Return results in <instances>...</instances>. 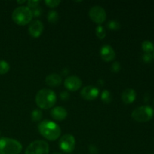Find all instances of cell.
I'll return each instance as SVG.
<instances>
[{
    "mask_svg": "<svg viewBox=\"0 0 154 154\" xmlns=\"http://www.w3.org/2000/svg\"><path fill=\"white\" fill-rule=\"evenodd\" d=\"M90 19L96 23L101 24L106 20V11L102 7L99 5L93 6L89 12Z\"/></svg>",
    "mask_w": 154,
    "mask_h": 154,
    "instance_id": "ba28073f",
    "label": "cell"
},
{
    "mask_svg": "<svg viewBox=\"0 0 154 154\" xmlns=\"http://www.w3.org/2000/svg\"><path fill=\"white\" fill-rule=\"evenodd\" d=\"M143 60H144L145 63H150L153 59V55L151 54H147V53H144V54L142 57Z\"/></svg>",
    "mask_w": 154,
    "mask_h": 154,
    "instance_id": "484cf974",
    "label": "cell"
},
{
    "mask_svg": "<svg viewBox=\"0 0 154 154\" xmlns=\"http://www.w3.org/2000/svg\"><path fill=\"white\" fill-rule=\"evenodd\" d=\"M29 32L32 38H38L42 34L44 30V26L40 20H34L29 26Z\"/></svg>",
    "mask_w": 154,
    "mask_h": 154,
    "instance_id": "8fae6325",
    "label": "cell"
},
{
    "mask_svg": "<svg viewBox=\"0 0 154 154\" xmlns=\"http://www.w3.org/2000/svg\"><path fill=\"white\" fill-rule=\"evenodd\" d=\"M136 99V93L133 89L128 88L122 93V100L125 104H132Z\"/></svg>",
    "mask_w": 154,
    "mask_h": 154,
    "instance_id": "5bb4252c",
    "label": "cell"
},
{
    "mask_svg": "<svg viewBox=\"0 0 154 154\" xmlns=\"http://www.w3.org/2000/svg\"><path fill=\"white\" fill-rule=\"evenodd\" d=\"M49 145L48 143L42 140H37L32 142L27 147L25 154H48Z\"/></svg>",
    "mask_w": 154,
    "mask_h": 154,
    "instance_id": "8992f818",
    "label": "cell"
},
{
    "mask_svg": "<svg viewBox=\"0 0 154 154\" xmlns=\"http://www.w3.org/2000/svg\"><path fill=\"white\" fill-rule=\"evenodd\" d=\"M53 154H63V153H54Z\"/></svg>",
    "mask_w": 154,
    "mask_h": 154,
    "instance_id": "f546056e",
    "label": "cell"
},
{
    "mask_svg": "<svg viewBox=\"0 0 154 154\" xmlns=\"http://www.w3.org/2000/svg\"><path fill=\"white\" fill-rule=\"evenodd\" d=\"M154 111L149 105H143L137 108L132 113V117L135 121L144 123L147 122L153 117Z\"/></svg>",
    "mask_w": 154,
    "mask_h": 154,
    "instance_id": "5b68a950",
    "label": "cell"
},
{
    "mask_svg": "<svg viewBox=\"0 0 154 154\" xmlns=\"http://www.w3.org/2000/svg\"><path fill=\"white\" fill-rule=\"evenodd\" d=\"M121 69V66H120V64L118 63V62H115V63H113L112 66H111V71L115 73H117L119 72Z\"/></svg>",
    "mask_w": 154,
    "mask_h": 154,
    "instance_id": "d4e9b609",
    "label": "cell"
},
{
    "mask_svg": "<svg viewBox=\"0 0 154 154\" xmlns=\"http://www.w3.org/2000/svg\"><path fill=\"white\" fill-rule=\"evenodd\" d=\"M100 57L104 61L111 62L115 59L116 54L113 48L110 45H105L100 49Z\"/></svg>",
    "mask_w": 154,
    "mask_h": 154,
    "instance_id": "7c38bea8",
    "label": "cell"
},
{
    "mask_svg": "<svg viewBox=\"0 0 154 154\" xmlns=\"http://www.w3.org/2000/svg\"><path fill=\"white\" fill-rule=\"evenodd\" d=\"M51 117L54 119L55 120H58V121H62V120H65L67 117V111L63 107L59 106L56 107V108H53L51 110Z\"/></svg>",
    "mask_w": 154,
    "mask_h": 154,
    "instance_id": "4fadbf2b",
    "label": "cell"
},
{
    "mask_svg": "<svg viewBox=\"0 0 154 154\" xmlns=\"http://www.w3.org/2000/svg\"><path fill=\"white\" fill-rule=\"evenodd\" d=\"M89 150H90V152L92 154H97L98 153V149L96 146L90 145V147H89Z\"/></svg>",
    "mask_w": 154,
    "mask_h": 154,
    "instance_id": "4316f807",
    "label": "cell"
},
{
    "mask_svg": "<svg viewBox=\"0 0 154 154\" xmlns=\"http://www.w3.org/2000/svg\"><path fill=\"white\" fill-rule=\"evenodd\" d=\"M10 69V66L5 60H0V75H5L8 73Z\"/></svg>",
    "mask_w": 154,
    "mask_h": 154,
    "instance_id": "ac0fdd59",
    "label": "cell"
},
{
    "mask_svg": "<svg viewBox=\"0 0 154 154\" xmlns=\"http://www.w3.org/2000/svg\"><path fill=\"white\" fill-rule=\"evenodd\" d=\"M38 131L44 138L49 141H56L61 134L59 125L50 120H42L38 125Z\"/></svg>",
    "mask_w": 154,
    "mask_h": 154,
    "instance_id": "6da1fadb",
    "label": "cell"
},
{
    "mask_svg": "<svg viewBox=\"0 0 154 154\" xmlns=\"http://www.w3.org/2000/svg\"><path fill=\"white\" fill-rule=\"evenodd\" d=\"M59 147L60 150L66 153H70L75 148V138L70 134L64 135L59 141Z\"/></svg>",
    "mask_w": 154,
    "mask_h": 154,
    "instance_id": "52a82bcc",
    "label": "cell"
},
{
    "mask_svg": "<svg viewBox=\"0 0 154 154\" xmlns=\"http://www.w3.org/2000/svg\"><path fill=\"white\" fill-rule=\"evenodd\" d=\"M40 1H36V0H29L27 2V7L29 8H36L38 6Z\"/></svg>",
    "mask_w": 154,
    "mask_h": 154,
    "instance_id": "cb8c5ba5",
    "label": "cell"
},
{
    "mask_svg": "<svg viewBox=\"0 0 154 154\" xmlns=\"http://www.w3.org/2000/svg\"><path fill=\"white\" fill-rule=\"evenodd\" d=\"M64 86L67 90L75 92L81 88L82 86V81L77 76H69L65 80Z\"/></svg>",
    "mask_w": 154,
    "mask_h": 154,
    "instance_id": "30bf717a",
    "label": "cell"
},
{
    "mask_svg": "<svg viewBox=\"0 0 154 154\" xmlns=\"http://www.w3.org/2000/svg\"><path fill=\"white\" fill-rule=\"evenodd\" d=\"M17 2L18 3V4H23V3H24V2H26V1H18V2Z\"/></svg>",
    "mask_w": 154,
    "mask_h": 154,
    "instance_id": "f1b7e54d",
    "label": "cell"
},
{
    "mask_svg": "<svg viewBox=\"0 0 154 154\" xmlns=\"http://www.w3.org/2000/svg\"><path fill=\"white\" fill-rule=\"evenodd\" d=\"M141 48H142V50L144 51V53H147V54H151V52L154 51L153 44L149 40L144 41L141 44Z\"/></svg>",
    "mask_w": 154,
    "mask_h": 154,
    "instance_id": "2e32d148",
    "label": "cell"
},
{
    "mask_svg": "<svg viewBox=\"0 0 154 154\" xmlns=\"http://www.w3.org/2000/svg\"><path fill=\"white\" fill-rule=\"evenodd\" d=\"M33 17L32 11L26 6H20L15 8L12 13L14 22L20 26H25L31 22Z\"/></svg>",
    "mask_w": 154,
    "mask_h": 154,
    "instance_id": "3957f363",
    "label": "cell"
},
{
    "mask_svg": "<svg viewBox=\"0 0 154 154\" xmlns=\"http://www.w3.org/2000/svg\"><path fill=\"white\" fill-rule=\"evenodd\" d=\"M45 4L50 8H56L60 4L61 2L60 0H46L45 2Z\"/></svg>",
    "mask_w": 154,
    "mask_h": 154,
    "instance_id": "603a6c76",
    "label": "cell"
},
{
    "mask_svg": "<svg viewBox=\"0 0 154 154\" xmlns=\"http://www.w3.org/2000/svg\"><path fill=\"white\" fill-rule=\"evenodd\" d=\"M31 117L32 120L34 122L39 121V120H42V112L40 110H34V111L32 112Z\"/></svg>",
    "mask_w": 154,
    "mask_h": 154,
    "instance_id": "ffe728a7",
    "label": "cell"
},
{
    "mask_svg": "<svg viewBox=\"0 0 154 154\" xmlns=\"http://www.w3.org/2000/svg\"><path fill=\"white\" fill-rule=\"evenodd\" d=\"M22 145L17 140L10 138H0V154H20Z\"/></svg>",
    "mask_w": 154,
    "mask_h": 154,
    "instance_id": "277c9868",
    "label": "cell"
},
{
    "mask_svg": "<svg viewBox=\"0 0 154 154\" xmlns=\"http://www.w3.org/2000/svg\"><path fill=\"white\" fill-rule=\"evenodd\" d=\"M48 20L51 23H56L59 20V14L56 11H51L48 14Z\"/></svg>",
    "mask_w": 154,
    "mask_h": 154,
    "instance_id": "e0dca14e",
    "label": "cell"
},
{
    "mask_svg": "<svg viewBox=\"0 0 154 154\" xmlns=\"http://www.w3.org/2000/svg\"><path fill=\"white\" fill-rule=\"evenodd\" d=\"M96 35L99 39H104L106 36V31L102 26H98L96 29Z\"/></svg>",
    "mask_w": 154,
    "mask_h": 154,
    "instance_id": "d6986e66",
    "label": "cell"
},
{
    "mask_svg": "<svg viewBox=\"0 0 154 154\" xmlns=\"http://www.w3.org/2000/svg\"><path fill=\"white\" fill-rule=\"evenodd\" d=\"M45 82L50 87H58L62 83V78L57 74H51L46 77Z\"/></svg>",
    "mask_w": 154,
    "mask_h": 154,
    "instance_id": "9a60e30c",
    "label": "cell"
},
{
    "mask_svg": "<svg viewBox=\"0 0 154 154\" xmlns=\"http://www.w3.org/2000/svg\"><path fill=\"white\" fill-rule=\"evenodd\" d=\"M57 102V95L50 89H42L38 92L35 96V102L42 109L51 108Z\"/></svg>",
    "mask_w": 154,
    "mask_h": 154,
    "instance_id": "7a4b0ae2",
    "label": "cell"
},
{
    "mask_svg": "<svg viewBox=\"0 0 154 154\" xmlns=\"http://www.w3.org/2000/svg\"><path fill=\"white\" fill-rule=\"evenodd\" d=\"M32 11V14L35 15V16H39V15L42 14V12H40L41 11L39 9H35V8L34 11Z\"/></svg>",
    "mask_w": 154,
    "mask_h": 154,
    "instance_id": "83f0119b",
    "label": "cell"
},
{
    "mask_svg": "<svg viewBox=\"0 0 154 154\" xmlns=\"http://www.w3.org/2000/svg\"><path fill=\"white\" fill-rule=\"evenodd\" d=\"M108 26L111 30H118L120 28V23L116 20H111L108 22Z\"/></svg>",
    "mask_w": 154,
    "mask_h": 154,
    "instance_id": "7402d4cb",
    "label": "cell"
},
{
    "mask_svg": "<svg viewBox=\"0 0 154 154\" xmlns=\"http://www.w3.org/2000/svg\"><path fill=\"white\" fill-rule=\"evenodd\" d=\"M101 98H102V100L105 103H110V102H111V99H112L111 93L107 90H105L102 92Z\"/></svg>",
    "mask_w": 154,
    "mask_h": 154,
    "instance_id": "44dd1931",
    "label": "cell"
},
{
    "mask_svg": "<svg viewBox=\"0 0 154 154\" xmlns=\"http://www.w3.org/2000/svg\"><path fill=\"white\" fill-rule=\"evenodd\" d=\"M153 58L154 59V51H153Z\"/></svg>",
    "mask_w": 154,
    "mask_h": 154,
    "instance_id": "4dcf8cb0",
    "label": "cell"
},
{
    "mask_svg": "<svg viewBox=\"0 0 154 154\" xmlns=\"http://www.w3.org/2000/svg\"><path fill=\"white\" fill-rule=\"evenodd\" d=\"M99 90L93 86H87L84 87L81 91V96L85 100L92 101L96 99L99 96Z\"/></svg>",
    "mask_w": 154,
    "mask_h": 154,
    "instance_id": "9c48e42d",
    "label": "cell"
}]
</instances>
